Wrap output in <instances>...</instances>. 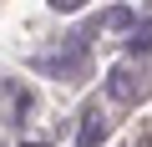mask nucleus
Returning a JSON list of instances; mask_svg holds the SVG:
<instances>
[{"label":"nucleus","instance_id":"f257e3e1","mask_svg":"<svg viewBox=\"0 0 152 147\" xmlns=\"http://www.w3.org/2000/svg\"><path fill=\"white\" fill-rule=\"evenodd\" d=\"M107 97H112V102H142V97H147V76L117 66L112 76H107Z\"/></svg>","mask_w":152,"mask_h":147},{"label":"nucleus","instance_id":"f03ea898","mask_svg":"<svg viewBox=\"0 0 152 147\" xmlns=\"http://www.w3.org/2000/svg\"><path fill=\"white\" fill-rule=\"evenodd\" d=\"M107 132H112V122L102 117V107H86V117H81V132H76V142H81V147H96Z\"/></svg>","mask_w":152,"mask_h":147},{"label":"nucleus","instance_id":"7ed1b4c3","mask_svg":"<svg viewBox=\"0 0 152 147\" xmlns=\"http://www.w3.org/2000/svg\"><path fill=\"white\" fill-rule=\"evenodd\" d=\"M102 26H107V31H132V10H127V5H112V10L102 15ZM102 26H96V31H102Z\"/></svg>","mask_w":152,"mask_h":147},{"label":"nucleus","instance_id":"20e7f679","mask_svg":"<svg viewBox=\"0 0 152 147\" xmlns=\"http://www.w3.org/2000/svg\"><path fill=\"white\" fill-rule=\"evenodd\" d=\"M147 46H152V26H142V31L132 36V51H147Z\"/></svg>","mask_w":152,"mask_h":147},{"label":"nucleus","instance_id":"39448f33","mask_svg":"<svg viewBox=\"0 0 152 147\" xmlns=\"http://www.w3.org/2000/svg\"><path fill=\"white\" fill-rule=\"evenodd\" d=\"M51 5H56V10H81L86 0H51Z\"/></svg>","mask_w":152,"mask_h":147},{"label":"nucleus","instance_id":"423d86ee","mask_svg":"<svg viewBox=\"0 0 152 147\" xmlns=\"http://www.w3.org/2000/svg\"><path fill=\"white\" fill-rule=\"evenodd\" d=\"M26 147H46V142H26Z\"/></svg>","mask_w":152,"mask_h":147}]
</instances>
